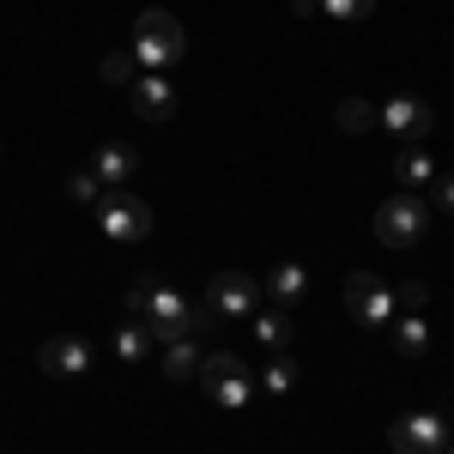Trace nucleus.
Here are the masks:
<instances>
[{
  "mask_svg": "<svg viewBox=\"0 0 454 454\" xmlns=\"http://www.w3.org/2000/svg\"><path fill=\"white\" fill-rule=\"evenodd\" d=\"M394 182H400V194H419L424 182H436V164L424 158L419 145H406V152L394 158Z\"/></svg>",
  "mask_w": 454,
  "mask_h": 454,
  "instance_id": "14",
  "label": "nucleus"
},
{
  "mask_svg": "<svg viewBox=\"0 0 454 454\" xmlns=\"http://www.w3.org/2000/svg\"><path fill=\"white\" fill-rule=\"evenodd\" d=\"M200 364H207V351L194 346V340H176V346L164 351V376H170V382H194Z\"/></svg>",
  "mask_w": 454,
  "mask_h": 454,
  "instance_id": "15",
  "label": "nucleus"
},
{
  "mask_svg": "<svg viewBox=\"0 0 454 454\" xmlns=\"http://www.w3.org/2000/svg\"><path fill=\"white\" fill-rule=\"evenodd\" d=\"M346 303H351V315L364 321V327H387L394 321V291H387V279H376V273H351L346 279Z\"/></svg>",
  "mask_w": 454,
  "mask_h": 454,
  "instance_id": "9",
  "label": "nucleus"
},
{
  "mask_svg": "<svg viewBox=\"0 0 454 454\" xmlns=\"http://www.w3.org/2000/svg\"><path fill=\"white\" fill-rule=\"evenodd\" d=\"M104 79H109V85H134V79H140L134 49H115V55H104Z\"/></svg>",
  "mask_w": 454,
  "mask_h": 454,
  "instance_id": "20",
  "label": "nucleus"
},
{
  "mask_svg": "<svg viewBox=\"0 0 454 454\" xmlns=\"http://www.w3.org/2000/svg\"><path fill=\"white\" fill-rule=\"evenodd\" d=\"M134 61H140V73H164L176 67L182 55H188V31H182V19L176 12H164V6H145L140 19H134Z\"/></svg>",
  "mask_w": 454,
  "mask_h": 454,
  "instance_id": "1",
  "label": "nucleus"
},
{
  "mask_svg": "<svg viewBox=\"0 0 454 454\" xmlns=\"http://www.w3.org/2000/svg\"><path fill=\"white\" fill-rule=\"evenodd\" d=\"M98 231L115 237V243H140L145 231H152V207L134 200L128 188H104V200H98Z\"/></svg>",
  "mask_w": 454,
  "mask_h": 454,
  "instance_id": "5",
  "label": "nucleus"
},
{
  "mask_svg": "<svg viewBox=\"0 0 454 454\" xmlns=\"http://www.w3.org/2000/svg\"><path fill=\"white\" fill-rule=\"evenodd\" d=\"M128 104H134L140 121H170L176 115V85L164 73H140V79L128 85Z\"/></svg>",
  "mask_w": 454,
  "mask_h": 454,
  "instance_id": "11",
  "label": "nucleus"
},
{
  "mask_svg": "<svg viewBox=\"0 0 454 454\" xmlns=\"http://www.w3.org/2000/svg\"><path fill=\"white\" fill-rule=\"evenodd\" d=\"M333 121H340V134H370L376 128V104L370 98H346V104L333 109Z\"/></svg>",
  "mask_w": 454,
  "mask_h": 454,
  "instance_id": "19",
  "label": "nucleus"
},
{
  "mask_svg": "<svg viewBox=\"0 0 454 454\" xmlns=\"http://www.w3.org/2000/svg\"><path fill=\"white\" fill-rule=\"evenodd\" d=\"M449 454H454V449H449Z\"/></svg>",
  "mask_w": 454,
  "mask_h": 454,
  "instance_id": "27",
  "label": "nucleus"
},
{
  "mask_svg": "<svg viewBox=\"0 0 454 454\" xmlns=\"http://www.w3.org/2000/svg\"><path fill=\"white\" fill-rule=\"evenodd\" d=\"M207 309L212 321H243V315L261 309V279H248V273H218L207 291Z\"/></svg>",
  "mask_w": 454,
  "mask_h": 454,
  "instance_id": "8",
  "label": "nucleus"
},
{
  "mask_svg": "<svg viewBox=\"0 0 454 454\" xmlns=\"http://www.w3.org/2000/svg\"><path fill=\"white\" fill-rule=\"evenodd\" d=\"M291 12H297V19H309V12H321V0H291Z\"/></svg>",
  "mask_w": 454,
  "mask_h": 454,
  "instance_id": "26",
  "label": "nucleus"
},
{
  "mask_svg": "<svg viewBox=\"0 0 454 454\" xmlns=\"http://www.w3.org/2000/svg\"><path fill=\"white\" fill-rule=\"evenodd\" d=\"M267 291H273V303H297V297H303V291H309V273H303V267H297V261H285V267H273V273H267Z\"/></svg>",
  "mask_w": 454,
  "mask_h": 454,
  "instance_id": "16",
  "label": "nucleus"
},
{
  "mask_svg": "<svg viewBox=\"0 0 454 454\" xmlns=\"http://www.w3.org/2000/svg\"><path fill=\"white\" fill-rule=\"evenodd\" d=\"M254 340H261L267 351H285L291 346V315L285 309H261L254 315Z\"/></svg>",
  "mask_w": 454,
  "mask_h": 454,
  "instance_id": "18",
  "label": "nucleus"
},
{
  "mask_svg": "<svg viewBox=\"0 0 454 454\" xmlns=\"http://www.w3.org/2000/svg\"><path fill=\"white\" fill-rule=\"evenodd\" d=\"M207 321H212L207 303H188L182 291H170V285H152V303H145V333H152V346H158V340H164V346L194 340Z\"/></svg>",
  "mask_w": 454,
  "mask_h": 454,
  "instance_id": "2",
  "label": "nucleus"
},
{
  "mask_svg": "<svg viewBox=\"0 0 454 454\" xmlns=\"http://www.w3.org/2000/svg\"><path fill=\"white\" fill-rule=\"evenodd\" d=\"M194 382L207 387V400L218 406V412H243L248 394H254L243 357H231V351H207V364H200V376H194Z\"/></svg>",
  "mask_w": 454,
  "mask_h": 454,
  "instance_id": "3",
  "label": "nucleus"
},
{
  "mask_svg": "<svg viewBox=\"0 0 454 454\" xmlns=\"http://www.w3.org/2000/svg\"><path fill=\"white\" fill-rule=\"evenodd\" d=\"M387 340H394L400 357H424V351H430V321H424V315H394V321H387Z\"/></svg>",
  "mask_w": 454,
  "mask_h": 454,
  "instance_id": "13",
  "label": "nucleus"
},
{
  "mask_svg": "<svg viewBox=\"0 0 454 454\" xmlns=\"http://www.w3.org/2000/svg\"><path fill=\"white\" fill-rule=\"evenodd\" d=\"M67 194H73V200H85V207H98V200H104V182H98L91 170H73L67 176Z\"/></svg>",
  "mask_w": 454,
  "mask_h": 454,
  "instance_id": "22",
  "label": "nucleus"
},
{
  "mask_svg": "<svg viewBox=\"0 0 454 454\" xmlns=\"http://www.w3.org/2000/svg\"><path fill=\"white\" fill-rule=\"evenodd\" d=\"M436 207L454 212V176H436Z\"/></svg>",
  "mask_w": 454,
  "mask_h": 454,
  "instance_id": "25",
  "label": "nucleus"
},
{
  "mask_svg": "<svg viewBox=\"0 0 454 454\" xmlns=\"http://www.w3.org/2000/svg\"><path fill=\"white\" fill-rule=\"evenodd\" d=\"M424 303H430L424 285H400V291H394V309H406V315H424Z\"/></svg>",
  "mask_w": 454,
  "mask_h": 454,
  "instance_id": "24",
  "label": "nucleus"
},
{
  "mask_svg": "<svg viewBox=\"0 0 454 454\" xmlns=\"http://www.w3.org/2000/svg\"><path fill=\"white\" fill-rule=\"evenodd\" d=\"M145 351H152L145 321H140V315H134V321H121V327H115V357H121V364H145Z\"/></svg>",
  "mask_w": 454,
  "mask_h": 454,
  "instance_id": "17",
  "label": "nucleus"
},
{
  "mask_svg": "<svg viewBox=\"0 0 454 454\" xmlns=\"http://www.w3.org/2000/svg\"><path fill=\"white\" fill-rule=\"evenodd\" d=\"M91 364H98V351H91V340H79V333H55V340L36 346V370L43 376H61V382L91 376Z\"/></svg>",
  "mask_w": 454,
  "mask_h": 454,
  "instance_id": "7",
  "label": "nucleus"
},
{
  "mask_svg": "<svg viewBox=\"0 0 454 454\" xmlns=\"http://www.w3.org/2000/svg\"><path fill=\"white\" fill-rule=\"evenodd\" d=\"M291 382H297V364H291L285 351H273V364H267L261 387H267V394H291Z\"/></svg>",
  "mask_w": 454,
  "mask_h": 454,
  "instance_id": "21",
  "label": "nucleus"
},
{
  "mask_svg": "<svg viewBox=\"0 0 454 454\" xmlns=\"http://www.w3.org/2000/svg\"><path fill=\"white\" fill-rule=\"evenodd\" d=\"M424 231H430V200L424 194H387L376 207V237L387 248H412Z\"/></svg>",
  "mask_w": 454,
  "mask_h": 454,
  "instance_id": "4",
  "label": "nucleus"
},
{
  "mask_svg": "<svg viewBox=\"0 0 454 454\" xmlns=\"http://www.w3.org/2000/svg\"><path fill=\"white\" fill-rule=\"evenodd\" d=\"M387 442H394V454H449V424L436 412H412L387 430Z\"/></svg>",
  "mask_w": 454,
  "mask_h": 454,
  "instance_id": "10",
  "label": "nucleus"
},
{
  "mask_svg": "<svg viewBox=\"0 0 454 454\" xmlns=\"http://www.w3.org/2000/svg\"><path fill=\"white\" fill-rule=\"evenodd\" d=\"M85 170L98 176V182H104V188H128V182H134V176H140V158H134V152H128V145H98V158H91V164H85Z\"/></svg>",
  "mask_w": 454,
  "mask_h": 454,
  "instance_id": "12",
  "label": "nucleus"
},
{
  "mask_svg": "<svg viewBox=\"0 0 454 454\" xmlns=\"http://www.w3.org/2000/svg\"><path fill=\"white\" fill-rule=\"evenodd\" d=\"M376 128H387L394 140H406V145H419L436 134V109L424 104V98H412V91H400V98H387L376 109Z\"/></svg>",
  "mask_w": 454,
  "mask_h": 454,
  "instance_id": "6",
  "label": "nucleus"
},
{
  "mask_svg": "<svg viewBox=\"0 0 454 454\" xmlns=\"http://www.w3.org/2000/svg\"><path fill=\"white\" fill-rule=\"evenodd\" d=\"M321 12H327V19H370V12H376V0H321Z\"/></svg>",
  "mask_w": 454,
  "mask_h": 454,
  "instance_id": "23",
  "label": "nucleus"
}]
</instances>
